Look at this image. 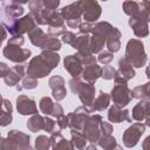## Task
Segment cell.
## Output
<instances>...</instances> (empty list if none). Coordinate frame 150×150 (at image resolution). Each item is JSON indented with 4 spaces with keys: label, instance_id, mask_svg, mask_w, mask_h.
Listing matches in <instances>:
<instances>
[{
    "label": "cell",
    "instance_id": "obj_1",
    "mask_svg": "<svg viewBox=\"0 0 150 150\" xmlns=\"http://www.w3.org/2000/svg\"><path fill=\"white\" fill-rule=\"evenodd\" d=\"M60 62V55L56 52L42 50L40 55H36L30 60L26 68L27 75H32L36 79H42L50 74V71L57 67Z\"/></svg>",
    "mask_w": 150,
    "mask_h": 150
},
{
    "label": "cell",
    "instance_id": "obj_2",
    "mask_svg": "<svg viewBox=\"0 0 150 150\" xmlns=\"http://www.w3.org/2000/svg\"><path fill=\"white\" fill-rule=\"evenodd\" d=\"M70 90L74 95H77L80 101L82 102L83 107H86L90 112L93 110V102L95 98V87L91 83L83 82L80 77H73L69 81Z\"/></svg>",
    "mask_w": 150,
    "mask_h": 150
},
{
    "label": "cell",
    "instance_id": "obj_3",
    "mask_svg": "<svg viewBox=\"0 0 150 150\" xmlns=\"http://www.w3.org/2000/svg\"><path fill=\"white\" fill-rule=\"evenodd\" d=\"M124 57L134 68H141L145 66L148 61V56H146L143 42L138 39L129 40L127 43Z\"/></svg>",
    "mask_w": 150,
    "mask_h": 150
},
{
    "label": "cell",
    "instance_id": "obj_4",
    "mask_svg": "<svg viewBox=\"0 0 150 150\" xmlns=\"http://www.w3.org/2000/svg\"><path fill=\"white\" fill-rule=\"evenodd\" d=\"M28 38L32 45L36 46L41 50H52L56 52L61 49V41L57 38L47 35L41 28H33L28 32Z\"/></svg>",
    "mask_w": 150,
    "mask_h": 150
},
{
    "label": "cell",
    "instance_id": "obj_5",
    "mask_svg": "<svg viewBox=\"0 0 150 150\" xmlns=\"http://www.w3.org/2000/svg\"><path fill=\"white\" fill-rule=\"evenodd\" d=\"M25 9L21 5L12 2H2L0 5V25L5 26L6 28L11 27L16 19H19L23 14Z\"/></svg>",
    "mask_w": 150,
    "mask_h": 150
},
{
    "label": "cell",
    "instance_id": "obj_6",
    "mask_svg": "<svg viewBox=\"0 0 150 150\" xmlns=\"http://www.w3.org/2000/svg\"><path fill=\"white\" fill-rule=\"evenodd\" d=\"M123 12L132 19L149 21V0H125L123 2Z\"/></svg>",
    "mask_w": 150,
    "mask_h": 150
},
{
    "label": "cell",
    "instance_id": "obj_7",
    "mask_svg": "<svg viewBox=\"0 0 150 150\" xmlns=\"http://www.w3.org/2000/svg\"><path fill=\"white\" fill-rule=\"evenodd\" d=\"M102 120L100 115H89L81 128V132L91 144H96L100 138V122Z\"/></svg>",
    "mask_w": 150,
    "mask_h": 150
},
{
    "label": "cell",
    "instance_id": "obj_8",
    "mask_svg": "<svg viewBox=\"0 0 150 150\" xmlns=\"http://www.w3.org/2000/svg\"><path fill=\"white\" fill-rule=\"evenodd\" d=\"M2 54L7 60H9L12 62L22 63L28 60V57L30 56L32 53L28 48H22L20 45L7 42V46L4 48Z\"/></svg>",
    "mask_w": 150,
    "mask_h": 150
},
{
    "label": "cell",
    "instance_id": "obj_9",
    "mask_svg": "<svg viewBox=\"0 0 150 150\" xmlns=\"http://www.w3.org/2000/svg\"><path fill=\"white\" fill-rule=\"evenodd\" d=\"M110 100H112L114 104H116L121 108L127 107L132 100L131 91H130L128 84L127 83H115V86L110 93Z\"/></svg>",
    "mask_w": 150,
    "mask_h": 150
},
{
    "label": "cell",
    "instance_id": "obj_10",
    "mask_svg": "<svg viewBox=\"0 0 150 150\" xmlns=\"http://www.w3.org/2000/svg\"><path fill=\"white\" fill-rule=\"evenodd\" d=\"M81 12L82 16L88 22H95L102 13V8L96 0H79L76 1Z\"/></svg>",
    "mask_w": 150,
    "mask_h": 150
},
{
    "label": "cell",
    "instance_id": "obj_11",
    "mask_svg": "<svg viewBox=\"0 0 150 150\" xmlns=\"http://www.w3.org/2000/svg\"><path fill=\"white\" fill-rule=\"evenodd\" d=\"M60 14L62 15L63 20L67 22V26L70 28H79V26L82 22L81 21L82 12H81L77 2H73V4L64 6L60 11Z\"/></svg>",
    "mask_w": 150,
    "mask_h": 150
},
{
    "label": "cell",
    "instance_id": "obj_12",
    "mask_svg": "<svg viewBox=\"0 0 150 150\" xmlns=\"http://www.w3.org/2000/svg\"><path fill=\"white\" fill-rule=\"evenodd\" d=\"M144 131H145V124L144 123H142V122L132 123L123 132V144H124V146L134 148L138 143V141H139L141 136L144 134Z\"/></svg>",
    "mask_w": 150,
    "mask_h": 150
},
{
    "label": "cell",
    "instance_id": "obj_13",
    "mask_svg": "<svg viewBox=\"0 0 150 150\" xmlns=\"http://www.w3.org/2000/svg\"><path fill=\"white\" fill-rule=\"evenodd\" d=\"M36 22L34 20V18L30 14H27L22 18H19L15 20V22L7 28V30L9 32V34L12 36L14 35H22L25 33H28L29 30H32L33 28L36 27Z\"/></svg>",
    "mask_w": 150,
    "mask_h": 150
},
{
    "label": "cell",
    "instance_id": "obj_14",
    "mask_svg": "<svg viewBox=\"0 0 150 150\" xmlns=\"http://www.w3.org/2000/svg\"><path fill=\"white\" fill-rule=\"evenodd\" d=\"M136 75L134 67L125 60V57H121L118 61V70H116L114 81L115 83H127Z\"/></svg>",
    "mask_w": 150,
    "mask_h": 150
},
{
    "label": "cell",
    "instance_id": "obj_15",
    "mask_svg": "<svg viewBox=\"0 0 150 150\" xmlns=\"http://www.w3.org/2000/svg\"><path fill=\"white\" fill-rule=\"evenodd\" d=\"M28 8H29V14L34 18L36 23H39V25H47V16L52 12H48L45 8L42 0H29Z\"/></svg>",
    "mask_w": 150,
    "mask_h": 150
},
{
    "label": "cell",
    "instance_id": "obj_16",
    "mask_svg": "<svg viewBox=\"0 0 150 150\" xmlns=\"http://www.w3.org/2000/svg\"><path fill=\"white\" fill-rule=\"evenodd\" d=\"M131 116L137 122H143L145 127H150V102L149 100H141L131 111Z\"/></svg>",
    "mask_w": 150,
    "mask_h": 150
},
{
    "label": "cell",
    "instance_id": "obj_17",
    "mask_svg": "<svg viewBox=\"0 0 150 150\" xmlns=\"http://www.w3.org/2000/svg\"><path fill=\"white\" fill-rule=\"evenodd\" d=\"M90 115V111L86 108V107H79L76 108L73 112H70L68 116V127L70 129L81 131V128L83 125V123L86 122V120L88 118V116Z\"/></svg>",
    "mask_w": 150,
    "mask_h": 150
},
{
    "label": "cell",
    "instance_id": "obj_18",
    "mask_svg": "<svg viewBox=\"0 0 150 150\" xmlns=\"http://www.w3.org/2000/svg\"><path fill=\"white\" fill-rule=\"evenodd\" d=\"M48 84L52 89V95L56 101H61L67 96V90L64 87V79L60 75H54L49 79Z\"/></svg>",
    "mask_w": 150,
    "mask_h": 150
},
{
    "label": "cell",
    "instance_id": "obj_19",
    "mask_svg": "<svg viewBox=\"0 0 150 150\" xmlns=\"http://www.w3.org/2000/svg\"><path fill=\"white\" fill-rule=\"evenodd\" d=\"M16 109L21 115H33L38 112L35 101L26 95H19L16 97Z\"/></svg>",
    "mask_w": 150,
    "mask_h": 150
},
{
    "label": "cell",
    "instance_id": "obj_20",
    "mask_svg": "<svg viewBox=\"0 0 150 150\" xmlns=\"http://www.w3.org/2000/svg\"><path fill=\"white\" fill-rule=\"evenodd\" d=\"M63 67L71 75V77H80L83 69V64L77 54L66 56L63 60Z\"/></svg>",
    "mask_w": 150,
    "mask_h": 150
},
{
    "label": "cell",
    "instance_id": "obj_21",
    "mask_svg": "<svg viewBox=\"0 0 150 150\" xmlns=\"http://www.w3.org/2000/svg\"><path fill=\"white\" fill-rule=\"evenodd\" d=\"M26 64H16L12 68H9L8 73L6 74V76L4 77V81L6 83V86L8 87H14L15 84L19 83V81L22 80V77L26 74Z\"/></svg>",
    "mask_w": 150,
    "mask_h": 150
},
{
    "label": "cell",
    "instance_id": "obj_22",
    "mask_svg": "<svg viewBox=\"0 0 150 150\" xmlns=\"http://www.w3.org/2000/svg\"><path fill=\"white\" fill-rule=\"evenodd\" d=\"M108 120L112 123H122V122H131L130 111L128 109H122L121 107L114 104L108 110Z\"/></svg>",
    "mask_w": 150,
    "mask_h": 150
},
{
    "label": "cell",
    "instance_id": "obj_23",
    "mask_svg": "<svg viewBox=\"0 0 150 150\" xmlns=\"http://www.w3.org/2000/svg\"><path fill=\"white\" fill-rule=\"evenodd\" d=\"M105 43L108 50L111 53H116L120 50L121 47V32L116 27H111V29L105 35Z\"/></svg>",
    "mask_w": 150,
    "mask_h": 150
},
{
    "label": "cell",
    "instance_id": "obj_24",
    "mask_svg": "<svg viewBox=\"0 0 150 150\" xmlns=\"http://www.w3.org/2000/svg\"><path fill=\"white\" fill-rule=\"evenodd\" d=\"M7 137L14 142V144L16 145V149H30L29 135L19 130H11L7 134Z\"/></svg>",
    "mask_w": 150,
    "mask_h": 150
},
{
    "label": "cell",
    "instance_id": "obj_25",
    "mask_svg": "<svg viewBox=\"0 0 150 150\" xmlns=\"http://www.w3.org/2000/svg\"><path fill=\"white\" fill-rule=\"evenodd\" d=\"M128 23L132 28V32L137 38H145L149 35V21L148 20L130 18Z\"/></svg>",
    "mask_w": 150,
    "mask_h": 150
},
{
    "label": "cell",
    "instance_id": "obj_26",
    "mask_svg": "<svg viewBox=\"0 0 150 150\" xmlns=\"http://www.w3.org/2000/svg\"><path fill=\"white\" fill-rule=\"evenodd\" d=\"M81 75L86 82L94 84L97 81V79L101 76V67L98 64H96V62L88 64V66H84Z\"/></svg>",
    "mask_w": 150,
    "mask_h": 150
},
{
    "label": "cell",
    "instance_id": "obj_27",
    "mask_svg": "<svg viewBox=\"0 0 150 150\" xmlns=\"http://www.w3.org/2000/svg\"><path fill=\"white\" fill-rule=\"evenodd\" d=\"M12 112L13 108L11 102L7 98H2L0 102V125L1 127H7L8 124L12 123Z\"/></svg>",
    "mask_w": 150,
    "mask_h": 150
},
{
    "label": "cell",
    "instance_id": "obj_28",
    "mask_svg": "<svg viewBox=\"0 0 150 150\" xmlns=\"http://www.w3.org/2000/svg\"><path fill=\"white\" fill-rule=\"evenodd\" d=\"M89 38H90L89 34L80 33L79 35H76L74 42H73L70 46H71L74 49H76L77 53L81 54V55L89 54V53H91L90 49H89Z\"/></svg>",
    "mask_w": 150,
    "mask_h": 150
},
{
    "label": "cell",
    "instance_id": "obj_29",
    "mask_svg": "<svg viewBox=\"0 0 150 150\" xmlns=\"http://www.w3.org/2000/svg\"><path fill=\"white\" fill-rule=\"evenodd\" d=\"M49 139H50V148H53L55 150L56 149H73L74 148L71 142L66 139L62 136L60 130H56V131L52 132Z\"/></svg>",
    "mask_w": 150,
    "mask_h": 150
},
{
    "label": "cell",
    "instance_id": "obj_30",
    "mask_svg": "<svg viewBox=\"0 0 150 150\" xmlns=\"http://www.w3.org/2000/svg\"><path fill=\"white\" fill-rule=\"evenodd\" d=\"M105 45V38L98 33H93L89 38V49L93 54L100 53Z\"/></svg>",
    "mask_w": 150,
    "mask_h": 150
},
{
    "label": "cell",
    "instance_id": "obj_31",
    "mask_svg": "<svg viewBox=\"0 0 150 150\" xmlns=\"http://www.w3.org/2000/svg\"><path fill=\"white\" fill-rule=\"evenodd\" d=\"M109 103H110V95L104 93L103 90H101L98 96L96 98H94L93 110L94 111H103L109 107Z\"/></svg>",
    "mask_w": 150,
    "mask_h": 150
},
{
    "label": "cell",
    "instance_id": "obj_32",
    "mask_svg": "<svg viewBox=\"0 0 150 150\" xmlns=\"http://www.w3.org/2000/svg\"><path fill=\"white\" fill-rule=\"evenodd\" d=\"M131 91L132 98L137 100H150V83L146 82L141 86H136Z\"/></svg>",
    "mask_w": 150,
    "mask_h": 150
},
{
    "label": "cell",
    "instance_id": "obj_33",
    "mask_svg": "<svg viewBox=\"0 0 150 150\" xmlns=\"http://www.w3.org/2000/svg\"><path fill=\"white\" fill-rule=\"evenodd\" d=\"M43 127H45V117H42L38 112L33 114V116L27 121V128L32 132H38L40 130H43Z\"/></svg>",
    "mask_w": 150,
    "mask_h": 150
},
{
    "label": "cell",
    "instance_id": "obj_34",
    "mask_svg": "<svg viewBox=\"0 0 150 150\" xmlns=\"http://www.w3.org/2000/svg\"><path fill=\"white\" fill-rule=\"evenodd\" d=\"M70 136H71V144L74 148L76 149H84L87 146V138L84 137V135L81 131L70 129Z\"/></svg>",
    "mask_w": 150,
    "mask_h": 150
},
{
    "label": "cell",
    "instance_id": "obj_35",
    "mask_svg": "<svg viewBox=\"0 0 150 150\" xmlns=\"http://www.w3.org/2000/svg\"><path fill=\"white\" fill-rule=\"evenodd\" d=\"M98 145L103 149L110 150V149H120L121 146L117 144L115 137H112L111 135H107V136H100L98 141H97Z\"/></svg>",
    "mask_w": 150,
    "mask_h": 150
},
{
    "label": "cell",
    "instance_id": "obj_36",
    "mask_svg": "<svg viewBox=\"0 0 150 150\" xmlns=\"http://www.w3.org/2000/svg\"><path fill=\"white\" fill-rule=\"evenodd\" d=\"M38 84H39V83H38V79H36V77H34V76H32V75H27L26 77H25V76L22 77L21 84L16 86V90H18V91H21V90H23V89L30 90V89L36 88Z\"/></svg>",
    "mask_w": 150,
    "mask_h": 150
},
{
    "label": "cell",
    "instance_id": "obj_37",
    "mask_svg": "<svg viewBox=\"0 0 150 150\" xmlns=\"http://www.w3.org/2000/svg\"><path fill=\"white\" fill-rule=\"evenodd\" d=\"M47 25L49 27H63V26H66L62 15L60 14V12H56V11L52 12L47 16Z\"/></svg>",
    "mask_w": 150,
    "mask_h": 150
},
{
    "label": "cell",
    "instance_id": "obj_38",
    "mask_svg": "<svg viewBox=\"0 0 150 150\" xmlns=\"http://www.w3.org/2000/svg\"><path fill=\"white\" fill-rule=\"evenodd\" d=\"M39 107H40L41 112L48 116V115L52 114V110H53V107H54V102H53V100L50 97L43 96L39 102Z\"/></svg>",
    "mask_w": 150,
    "mask_h": 150
},
{
    "label": "cell",
    "instance_id": "obj_39",
    "mask_svg": "<svg viewBox=\"0 0 150 150\" xmlns=\"http://www.w3.org/2000/svg\"><path fill=\"white\" fill-rule=\"evenodd\" d=\"M50 148V139L45 135H40L35 138V149L38 150H47Z\"/></svg>",
    "mask_w": 150,
    "mask_h": 150
},
{
    "label": "cell",
    "instance_id": "obj_40",
    "mask_svg": "<svg viewBox=\"0 0 150 150\" xmlns=\"http://www.w3.org/2000/svg\"><path fill=\"white\" fill-rule=\"evenodd\" d=\"M112 60H114V53H111L110 50H101V52L98 53L97 61H98L100 63L109 64Z\"/></svg>",
    "mask_w": 150,
    "mask_h": 150
},
{
    "label": "cell",
    "instance_id": "obj_41",
    "mask_svg": "<svg viewBox=\"0 0 150 150\" xmlns=\"http://www.w3.org/2000/svg\"><path fill=\"white\" fill-rule=\"evenodd\" d=\"M116 69L112 66L109 64H104L103 68H101V77H103L104 80H112L115 76Z\"/></svg>",
    "mask_w": 150,
    "mask_h": 150
},
{
    "label": "cell",
    "instance_id": "obj_42",
    "mask_svg": "<svg viewBox=\"0 0 150 150\" xmlns=\"http://www.w3.org/2000/svg\"><path fill=\"white\" fill-rule=\"evenodd\" d=\"M43 130L47 131L48 134H52V132H54L56 130H60V129L56 125V122L55 121H53L49 117H45V127H43Z\"/></svg>",
    "mask_w": 150,
    "mask_h": 150
},
{
    "label": "cell",
    "instance_id": "obj_43",
    "mask_svg": "<svg viewBox=\"0 0 150 150\" xmlns=\"http://www.w3.org/2000/svg\"><path fill=\"white\" fill-rule=\"evenodd\" d=\"M114 131L112 125L108 122H104L103 120L100 122V136H107V135H111Z\"/></svg>",
    "mask_w": 150,
    "mask_h": 150
},
{
    "label": "cell",
    "instance_id": "obj_44",
    "mask_svg": "<svg viewBox=\"0 0 150 150\" xmlns=\"http://www.w3.org/2000/svg\"><path fill=\"white\" fill-rule=\"evenodd\" d=\"M42 2H43L45 8H46L48 12H54V11H56V8H57L59 5H60V0H42Z\"/></svg>",
    "mask_w": 150,
    "mask_h": 150
},
{
    "label": "cell",
    "instance_id": "obj_45",
    "mask_svg": "<svg viewBox=\"0 0 150 150\" xmlns=\"http://www.w3.org/2000/svg\"><path fill=\"white\" fill-rule=\"evenodd\" d=\"M64 32H66V26H63V27H49L48 28V35L53 36V38L61 36Z\"/></svg>",
    "mask_w": 150,
    "mask_h": 150
},
{
    "label": "cell",
    "instance_id": "obj_46",
    "mask_svg": "<svg viewBox=\"0 0 150 150\" xmlns=\"http://www.w3.org/2000/svg\"><path fill=\"white\" fill-rule=\"evenodd\" d=\"M56 125L59 127L60 130L66 129L68 127V116H66L64 114H62L59 117H56Z\"/></svg>",
    "mask_w": 150,
    "mask_h": 150
},
{
    "label": "cell",
    "instance_id": "obj_47",
    "mask_svg": "<svg viewBox=\"0 0 150 150\" xmlns=\"http://www.w3.org/2000/svg\"><path fill=\"white\" fill-rule=\"evenodd\" d=\"M62 42H64V43H67V45H71L73 42H74V40H75V38H76V35L73 33V32H64L62 35Z\"/></svg>",
    "mask_w": 150,
    "mask_h": 150
},
{
    "label": "cell",
    "instance_id": "obj_48",
    "mask_svg": "<svg viewBox=\"0 0 150 150\" xmlns=\"http://www.w3.org/2000/svg\"><path fill=\"white\" fill-rule=\"evenodd\" d=\"M62 114H63V108L61 107V104L54 102V107H53V110H52V114L50 115L54 116V117H59Z\"/></svg>",
    "mask_w": 150,
    "mask_h": 150
},
{
    "label": "cell",
    "instance_id": "obj_49",
    "mask_svg": "<svg viewBox=\"0 0 150 150\" xmlns=\"http://www.w3.org/2000/svg\"><path fill=\"white\" fill-rule=\"evenodd\" d=\"M8 70H9V67L5 62H0V77L4 79L6 76V74L8 73Z\"/></svg>",
    "mask_w": 150,
    "mask_h": 150
},
{
    "label": "cell",
    "instance_id": "obj_50",
    "mask_svg": "<svg viewBox=\"0 0 150 150\" xmlns=\"http://www.w3.org/2000/svg\"><path fill=\"white\" fill-rule=\"evenodd\" d=\"M7 36V33H6V29L4 28L2 25H0V42H2Z\"/></svg>",
    "mask_w": 150,
    "mask_h": 150
},
{
    "label": "cell",
    "instance_id": "obj_51",
    "mask_svg": "<svg viewBox=\"0 0 150 150\" xmlns=\"http://www.w3.org/2000/svg\"><path fill=\"white\" fill-rule=\"evenodd\" d=\"M12 2H15V4H19V5H23V4H28L29 0H11Z\"/></svg>",
    "mask_w": 150,
    "mask_h": 150
},
{
    "label": "cell",
    "instance_id": "obj_52",
    "mask_svg": "<svg viewBox=\"0 0 150 150\" xmlns=\"http://www.w3.org/2000/svg\"><path fill=\"white\" fill-rule=\"evenodd\" d=\"M149 142H150V136H148V137L144 139V143H143V149H148V145H146V144H148Z\"/></svg>",
    "mask_w": 150,
    "mask_h": 150
},
{
    "label": "cell",
    "instance_id": "obj_53",
    "mask_svg": "<svg viewBox=\"0 0 150 150\" xmlns=\"http://www.w3.org/2000/svg\"><path fill=\"white\" fill-rule=\"evenodd\" d=\"M1 101H2V97H1V95H0V102H1Z\"/></svg>",
    "mask_w": 150,
    "mask_h": 150
},
{
    "label": "cell",
    "instance_id": "obj_54",
    "mask_svg": "<svg viewBox=\"0 0 150 150\" xmlns=\"http://www.w3.org/2000/svg\"><path fill=\"white\" fill-rule=\"evenodd\" d=\"M0 138H1V132H0Z\"/></svg>",
    "mask_w": 150,
    "mask_h": 150
},
{
    "label": "cell",
    "instance_id": "obj_55",
    "mask_svg": "<svg viewBox=\"0 0 150 150\" xmlns=\"http://www.w3.org/2000/svg\"><path fill=\"white\" fill-rule=\"evenodd\" d=\"M102 1H107V0H102Z\"/></svg>",
    "mask_w": 150,
    "mask_h": 150
},
{
    "label": "cell",
    "instance_id": "obj_56",
    "mask_svg": "<svg viewBox=\"0 0 150 150\" xmlns=\"http://www.w3.org/2000/svg\"><path fill=\"white\" fill-rule=\"evenodd\" d=\"M1 1H2V0H0V2H1Z\"/></svg>",
    "mask_w": 150,
    "mask_h": 150
}]
</instances>
